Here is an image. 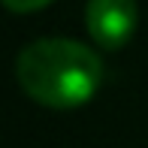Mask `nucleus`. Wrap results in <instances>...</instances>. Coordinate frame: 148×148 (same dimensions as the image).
<instances>
[{
    "instance_id": "obj_1",
    "label": "nucleus",
    "mask_w": 148,
    "mask_h": 148,
    "mask_svg": "<svg viewBox=\"0 0 148 148\" xmlns=\"http://www.w3.org/2000/svg\"><path fill=\"white\" fill-rule=\"evenodd\" d=\"M21 91L49 109H76L97 94L103 60L85 42L64 36L36 39L24 45L15 60Z\"/></svg>"
},
{
    "instance_id": "obj_2",
    "label": "nucleus",
    "mask_w": 148,
    "mask_h": 148,
    "mask_svg": "<svg viewBox=\"0 0 148 148\" xmlns=\"http://www.w3.org/2000/svg\"><path fill=\"white\" fill-rule=\"evenodd\" d=\"M139 21L136 0H88L85 9V24H88L91 39L106 51H115L127 45Z\"/></svg>"
},
{
    "instance_id": "obj_3",
    "label": "nucleus",
    "mask_w": 148,
    "mask_h": 148,
    "mask_svg": "<svg viewBox=\"0 0 148 148\" xmlns=\"http://www.w3.org/2000/svg\"><path fill=\"white\" fill-rule=\"evenodd\" d=\"M51 0H3V6L9 12H36L42 6H49Z\"/></svg>"
}]
</instances>
